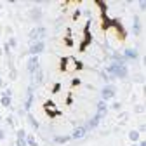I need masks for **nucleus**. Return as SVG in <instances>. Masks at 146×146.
Returning <instances> with one entry per match:
<instances>
[{
    "label": "nucleus",
    "instance_id": "c85d7f7f",
    "mask_svg": "<svg viewBox=\"0 0 146 146\" xmlns=\"http://www.w3.org/2000/svg\"><path fill=\"white\" fill-rule=\"evenodd\" d=\"M0 120H2V115H0Z\"/></svg>",
    "mask_w": 146,
    "mask_h": 146
},
{
    "label": "nucleus",
    "instance_id": "c756f323",
    "mask_svg": "<svg viewBox=\"0 0 146 146\" xmlns=\"http://www.w3.org/2000/svg\"><path fill=\"white\" fill-rule=\"evenodd\" d=\"M132 146H137V144H132Z\"/></svg>",
    "mask_w": 146,
    "mask_h": 146
},
{
    "label": "nucleus",
    "instance_id": "5701e85b",
    "mask_svg": "<svg viewBox=\"0 0 146 146\" xmlns=\"http://www.w3.org/2000/svg\"><path fill=\"white\" fill-rule=\"evenodd\" d=\"M4 96H9V98H11V96H12V90H11V89H5V92H4Z\"/></svg>",
    "mask_w": 146,
    "mask_h": 146
},
{
    "label": "nucleus",
    "instance_id": "6e6552de",
    "mask_svg": "<svg viewBox=\"0 0 146 146\" xmlns=\"http://www.w3.org/2000/svg\"><path fill=\"white\" fill-rule=\"evenodd\" d=\"M123 58H125V59H137V58H139V54H137L136 49H125Z\"/></svg>",
    "mask_w": 146,
    "mask_h": 146
},
{
    "label": "nucleus",
    "instance_id": "cd10ccee",
    "mask_svg": "<svg viewBox=\"0 0 146 146\" xmlns=\"http://www.w3.org/2000/svg\"><path fill=\"white\" fill-rule=\"evenodd\" d=\"M2 85H4V80H2V78H0V89H2Z\"/></svg>",
    "mask_w": 146,
    "mask_h": 146
},
{
    "label": "nucleus",
    "instance_id": "bb28decb",
    "mask_svg": "<svg viewBox=\"0 0 146 146\" xmlns=\"http://www.w3.org/2000/svg\"><path fill=\"white\" fill-rule=\"evenodd\" d=\"M137 143H139L137 146H146V143H144V141H137Z\"/></svg>",
    "mask_w": 146,
    "mask_h": 146
},
{
    "label": "nucleus",
    "instance_id": "39448f33",
    "mask_svg": "<svg viewBox=\"0 0 146 146\" xmlns=\"http://www.w3.org/2000/svg\"><path fill=\"white\" fill-rule=\"evenodd\" d=\"M44 50H45V44L44 42H33L30 45V54L31 56H38V54L44 52Z\"/></svg>",
    "mask_w": 146,
    "mask_h": 146
},
{
    "label": "nucleus",
    "instance_id": "b1692460",
    "mask_svg": "<svg viewBox=\"0 0 146 146\" xmlns=\"http://www.w3.org/2000/svg\"><path fill=\"white\" fill-rule=\"evenodd\" d=\"M120 108H122L120 103H113V110H120Z\"/></svg>",
    "mask_w": 146,
    "mask_h": 146
},
{
    "label": "nucleus",
    "instance_id": "dca6fc26",
    "mask_svg": "<svg viewBox=\"0 0 146 146\" xmlns=\"http://www.w3.org/2000/svg\"><path fill=\"white\" fill-rule=\"evenodd\" d=\"M25 141H26V146H36V141H35V137H33L31 134H28V136L25 137Z\"/></svg>",
    "mask_w": 146,
    "mask_h": 146
},
{
    "label": "nucleus",
    "instance_id": "a878e982",
    "mask_svg": "<svg viewBox=\"0 0 146 146\" xmlns=\"http://www.w3.org/2000/svg\"><path fill=\"white\" fill-rule=\"evenodd\" d=\"M136 111H137V113H139V111H143V106H141V104H137V106H136Z\"/></svg>",
    "mask_w": 146,
    "mask_h": 146
},
{
    "label": "nucleus",
    "instance_id": "a211bd4d",
    "mask_svg": "<svg viewBox=\"0 0 146 146\" xmlns=\"http://www.w3.org/2000/svg\"><path fill=\"white\" fill-rule=\"evenodd\" d=\"M7 47H9V49H16V47H17V40H16V36H11V38H9Z\"/></svg>",
    "mask_w": 146,
    "mask_h": 146
},
{
    "label": "nucleus",
    "instance_id": "6ab92c4d",
    "mask_svg": "<svg viewBox=\"0 0 146 146\" xmlns=\"http://www.w3.org/2000/svg\"><path fill=\"white\" fill-rule=\"evenodd\" d=\"M28 122H30V123L33 125V129H38V122H36V120H35V117H33L31 113L28 115Z\"/></svg>",
    "mask_w": 146,
    "mask_h": 146
},
{
    "label": "nucleus",
    "instance_id": "aec40b11",
    "mask_svg": "<svg viewBox=\"0 0 146 146\" xmlns=\"http://www.w3.org/2000/svg\"><path fill=\"white\" fill-rule=\"evenodd\" d=\"M26 137V132L23 129H17V139H25Z\"/></svg>",
    "mask_w": 146,
    "mask_h": 146
},
{
    "label": "nucleus",
    "instance_id": "9b49d317",
    "mask_svg": "<svg viewBox=\"0 0 146 146\" xmlns=\"http://www.w3.org/2000/svg\"><path fill=\"white\" fill-rule=\"evenodd\" d=\"M106 111H108V106H106V103H104V101H99V103H98V115L103 118V117L106 115Z\"/></svg>",
    "mask_w": 146,
    "mask_h": 146
},
{
    "label": "nucleus",
    "instance_id": "1a4fd4ad",
    "mask_svg": "<svg viewBox=\"0 0 146 146\" xmlns=\"http://www.w3.org/2000/svg\"><path fill=\"white\" fill-rule=\"evenodd\" d=\"M99 120H101V117H99V115H96L94 118H90V120H89V122H87V123H85L84 127H85L87 131H89V129H94V127H96V125L99 123Z\"/></svg>",
    "mask_w": 146,
    "mask_h": 146
},
{
    "label": "nucleus",
    "instance_id": "9d476101",
    "mask_svg": "<svg viewBox=\"0 0 146 146\" xmlns=\"http://www.w3.org/2000/svg\"><path fill=\"white\" fill-rule=\"evenodd\" d=\"M30 16H31V19L40 21V17H42V9H40V7H33L31 12H30Z\"/></svg>",
    "mask_w": 146,
    "mask_h": 146
},
{
    "label": "nucleus",
    "instance_id": "f3484780",
    "mask_svg": "<svg viewBox=\"0 0 146 146\" xmlns=\"http://www.w3.org/2000/svg\"><path fill=\"white\" fill-rule=\"evenodd\" d=\"M33 104V92H28V99H26V104H25V110H30V106Z\"/></svg>",
    "mask_w": 146,
    "mask_h": 146
},
{
    "label": "nucleus",
    "instance_id": "ddd939ff",
    "mask_svg": "<svg viewBox=\"0 0 146 146\" xmlns=\"http://www.w3.org/2000/svg\"><path fill=\"white\" fill-rule=\"evenodd\" d=\"M139 137H141V136H139V131H131V132H129V139H131L132 143H137Z\"/></svg>",
    "mask_w": 146,
    "mask_h": 146
},
{
    "label": "nucleus",
    "instance_id": "423d86ee",
    "mask_svg": "<svg viewBox=\"0 0 146 146\" xmlns=\"http://www.w3.org/2000/svg\"><path fill=\"white\" fill-rule=\"evenodd\" d=\"M31 77V85H42V82H44V71L38 68V70H36L35 73H33V75H30Z\"/></svg>",
    "mask_w": 146,
    "mask_h": 146
},
{
    "label": "nucleus",
    "instance_id": "f8f14e48",
    "mask_svg": "<svg viewBox=\"0 0 146 146\" xmlns=\"http://www.w3.org/2000/svg\"><path fill=\"white\" fill-rule=\"evenodd\" d=\"M71 137L70 136H56L54 137V143H58V144H64V143H68Z\"/></svg>",
    "mask_w": 146,
    "mask_h": 146
},
{
    "label": "nucleus",
    "instance_id": "f03ea898",
    "mask_svg": "<svg viewBox=\"0 0 146 146\" xmlns=\"http://www.w3.org/2000/svg\"><path fill=\"white\" fill-rule=\"evenodd\" d=\"M45 31H47V30H45L44 26H36V28H33V30L30 31L28 36H30V40H31V42H44L45 35H47Z\"/></svg>",
    "mask_w": 146,
    "mask_h": 146
},
{
    "label": "nucleus",
    "instance_id": "412c9836",
    "mask_svg": "<svg viewBox=\"0 0 146 146\" xmlns=\"http://www.w3.org/2000/svg\"><path fill=\"white\" fill-rule=\"evenodd\" d=\"M16 144H17V146H26V141H25V139H17Z\"/></svg>",
    "mask_w": 146,
    "mask_h": 146
},
{
    "label": "nucleus",
    "instance_id": "2eb2a0df",
    "mask_svg": "<svg viewBox=\"0 0 146 146\" xmlns=\"http://www.w3.org/2000/svg\"><path fill=\"white\" fill-rule=\"evenodd\" d=\"M0 103H2V106H4V108H9V106H11V98L2 94V98H0Z\"/></svg>",
    "mask_w": 146,
    "mask_h": 146
},
{
    "label": "nucleus",
    "instance_id": "7ed1b4c3",
    "mask_svg": "<svg viewBox=\"0 0 146 146\" xmlns=\"http://www.w3.org/2000/svg\"><path fill=\"white\" fill-rule=\"evenodd\" d=\"M115 94H117V89H115L113 85H104V87L101 89V99H103L104 103L110 101V99H113Z\"/></svg>",
    "mask_w": 146,
    "mask_h": 146
},
{
    "label": "nucleus",
    "instance_id": "4468645a",
    "mask_svg": "<svg viewBox=\"0 0 146 146\" xmlns=\"http://www.w3.org/2000/svg\"><path fill=\"white\" fill-rule=\"evenodd\" d=\"M141 31V26H139V17H134V26H132V33L134 35H139Z\"/></svg>",
    "mask_w": 146,
    "mask_h": 146
},
{
    "label": "nucleus",
    "instance_id": "0eeeda50",
    "mask_svg": "<svg viewBox=\"0 0 146 146\" xmlns=\"http://www.w3.org/2000/svg\"><path fill=\"white\" fill-rule=\"evenodd\" d=\"M85 134H87V129H85V127L82 125V127H77V129L73 131V134H71L70 137H73V139H82Z\"/></svg>",
    "mask_w": 146,
    "mask_h": 146
},
{
    "label": "nucleus",
    "instance_id": "4be33fe9",
    "mask_svg": "<svg viewBox=\"0 0 146 146\" xmlns=\"http://www.w3.org/2000/svg\"><path fill=\"white\" fill-rule=\"evenodd\" d=\"M4 137H5V132H4L2 127H0V141H4Z\"/></svg>",
    "mask_w": 146,
    "mask_h": 146
},
{
    "label": "nucleus",
    "instance_id": "f257e3e1",
    "mask_svg": "<svg viewBox=\"0 0 146 146\" xmlns=\"http://www.w3.org/2000/svg\"><path fill=\"white\" fill-rule=\"evenodd\" d=\"M108 73H110V78H125L127 77V68L125 64L120 66V64H110L108 66Z\"/></svg>",
    "mask_w": 146,
    "mask_h": 146
},
{
    "label": "nucleus",
    "instance_id": "20e7f679",
    "mask_svg": "<svg viewBox=\"0 0 146 146\" xmlns=\"http://www.w3.org/2000/svg\"><path fill=\"white\" fill-rule=\"evenodd\" d=\"M26 68H28V71H30V75H33V73L40 68V59H38V56H31V58L28 59Z\"/></svg>",
    "mask_w": 146,
    "mask_h": 146
},
{
    "label": "nucleus",
    "instance_id": "393cba45",
    "mask_svg": "<svg viewBox=\"0 0 146 146\" xmlns=\"http://www.w3.org/2000/svg\"><path fill=\"white\" fill-rule=\"evenodd\" d=\"M80 84V80L78 78H73V82H71V85H78Z\"/></svg>",
    "mask_w": 146,
    "mask_h": 146
}]
</instances>
